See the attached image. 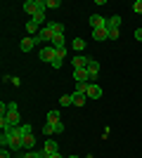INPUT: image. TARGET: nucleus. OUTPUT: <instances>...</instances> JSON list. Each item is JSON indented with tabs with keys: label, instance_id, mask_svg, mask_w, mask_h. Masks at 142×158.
I'll return each mask as SVG.
<instances>
[{
	"label": "nucleus",
	"instance_id": "nucleus-1",
	"mask_svg": "<svg viewBox=\"0 0 142 158\" xmlns=\"http://www.w3.org/2000/svg\"><path fill=\"white\" fill-rule=\"evenodd\" d=\"M24 12L36 17L38 12H45V2H43V0H26V2H24Z\"/></svg>",
	"mask_w": 142,
	"mask_h": 158
},
{
	"label": "nucleus",
	"instance_id": "nucleus-2",
	"mask_svg": "<svg viewBox=\"0 0 142 158\" xmlns=\"http://www.w3.org/2000/svg\"><path fill=\"white\" fill-rule=\"evenodd\" d=\"M54 54H57V50H54L52 45H45V47L41 50V54H38V57H41V61H47V64H52Z\"/></svg>",
	"mask_w": 142,
	"mask_h": 158
},
{
	"label": "nucleus",
	"instance_id": "nucleus-3",
	"mask_svg": "<svg viewBox=\"0 0 142 158\" xmlns=\"http://www.w3.org/2000/svg\"><path fill=\"white\" fill-rule=\"evenodd\" d=\"M88 76H90V83H95L97 80V76H100V61H95V59H90L88 61Z\"/></svg>",
	"mask_w": 142,
	"mask_h": 158
},
{
	"label": "nucleus",
	"instance_id": "nucleus-4",
	"mask_svg": "<svg viewBox=\"0 0 142 158\" xmlns=\"http://www.w3.org/2000/svg\"><path fill=\"white\" fill-rule=\"evenodd\" d=\"M74 80L76 83H90L88 69H74Z\"/></svg>",
	"mask_w": 142,
	"mask_h": 158
},
{
	"label": "nucleus",
	"instance_id": "nucleus-5",
	"mask_svg": "<svg viewBox=\"0 0 142 158\" xmlns=\"http://www.w3.org/2000/svg\"><path fill=\"white\" fill-rule=\"evenodd\" d=\"M54 151H59V149H57V142H54V139H45V142H43V153H45V156H52Z\"/></svg>",
	"mask_w": 142,
	"mask_h": 158
},
{
	"label": "nucleus",
	"instance_id": "nucleus-6",
	"mask_svg": "<svg viewBox=\"0 0 142 158\" xmlns=\"http://www.w3.org/2000/svg\"><path fill=\"white\" fill-rule=\"evenodd\" d=\"M90 26L93 28H104L107 26V19H104V17H100V14H90Z\"/></svg>",
	"mask_w": 142,
	"mask_h": 158
},
{
	"label": "nucleus",
	"instance_id": "nucleus-7",
	"mask_svg": "<svg viewBox=\"0 0 142 158\" xmlns=\"http://www.w3.org/2000/svg\"><path fill=\"white\" fill-rule=\"evenodd\" d=\"M85 94H88V99H100V97H102V87L97 85V83H90Z\"/></svg>",
	"mask_w": 142,
	"mask_h": 158
},
{
	"label": "nucleus",
	"instance_id": "nucleus-8",
	"mask_svg": "<svg viewBox=\"0 0 142 158\" xmlns=\"http://www.w3.org/2000/svg\"><path fill=\"white\" fill-rule=\"evenodd\" d=\"M71 99H74V106H85V102H88V94L85 92H71Z\"/></svg>",
	"mask_w": 142,
	"mask_h": 158
},
{
	"label": "nucleus",
	"instance_id": "nucleus-9",
	"mask_svg": "<svg viewBox=\"0 0 142 158\" xmlns=\"http://www.w3.org/2000/svg\"><path fill=\"white\" fill-rule=\"evenodd\" d=\"M88 61H90V57H85V54H76L71 64H74V69H85V66H88Z\"/></svg>",
	"mask_w": 142,
	"mask_h": 158
},
{
	"label": "nucleus",
	"instance_id": "nucleus-10",
	"mask_svg": "<svg viewBox=\"0 0 142 158\" xmlns=\"http://www.w3.org/2000/svg\"><path fill=\"white\" fill-rule=\"evenodd\" d=\"M93 38L97 40V43H102V40H107L109 38V28H93Z\"/></svg>",
	"mask_w": 142,
	"mask_h": 158
},
{
	"label": "nucleus",
	"instance_id": "nucleus-11",
	"mask_svg": "<svg viewBox=\"0 0 142 158\" xmlns=\"http://www.w3.org/2000/svg\"><path fill=\"white\" fill-rule=\"evenodd\" d=\"M36 146V137L33 135H28V137H21V149H26V151H33Z\"/></svg>",
	"mask_w": 142,
	"mask_h": 158
},
{
	"label": "nucleus",
	"instance_id": "nucleus-12",
	"mask_svg": "<svg viewBox=\"0 0 142 158\" xmlns=\"http://www.w3.org/2000/svg\"><path fill=\"white\" fill-rule=\"evenodd\" d=\"M21 52H31V50H33V47H36V43H33V38H31V35H28V38H24V40H21Z\"/></svg>",
	"mask_w": 142,
	"mask_h": 158
},
{
	"label": "nucleus",
	"instance_id": "nucleus-13",
	"mask_svg": "<svg viewBox=\"0 0 142 158\" xmlns=\"http://www.w3.org/2000/svg\"><path fill=\"white\" fill-rule=\"evenodd\" d=\"M118 26H121V17H118V14H111L107 19V28H118Z\"/></svg>",
	"mask_w": 142,
	"mask_h": 158
},
{
	"label": "nucleus",
	"instance_id": "nucleus-14",
	"mask_svg": "<svg viewBox=\"0 0 142 158\" xmlns=\"http://www.w3.org/2000/svg\"><path fill=\"white\" fill-rule=\"evenodd\" d=\"M52 47H64L67 43H64V33H54V38H52V43H50Z\"/></svg>",
	"mask_w": 142,
	"mask_h": 158
},
{
	"label": "nucleus",
	"instance_id": "nucleus-15",
	"mask_svg": "<svg viewBox=\"0 0 142 158\" xmlns=\"http://www.w3.org/2000/svg\"><path fill=\"white\" fill-rule=\"evenodd\" d=\"M71 47H74L78 54H83V50H85V40H83V38H76L74 43H71Z\"/></svg>",
	"mask_w": 142,
	"mask_h": 158
},
{
	"label": "nucleus",
	"instance_id": "nucleus-16",
	"mask_svg": "<svg viewBox=\"0 0 142 158\" xmlns=\"http://www.w3.org/2000/svg\"><path fill=\"white\" fill-rule=\"evenodd\" d=\"M41 35H43V40H47V43H52V38H54V33H52V28H50V26H43L41 28Z\"/></svg>",
	"mask_w": 142,
	"mask_h": 158
},
{
	"label": "nucleus",
	"instance_id": "nucleus-17",
	"mask_svg": "<svg viewBox=\"0 0 142 158\" xmlns=\"http://www.w3.org/2000/svg\"><path fill=\"white\" fill-rule=\"evenodd\" d=\"M45 123H50V125H54V123H59V111H47V120Z\"/></svg>",
	"mask_w": 142,
	"mask_h": 158
},
{
	"label": "nucleus",
	"instance_id": "nucleus-18",
	"mask_svg": "<svg viewBox=\"0 0 142 158\" xmlns=\"http://www.w3.org/2000/svg\"><path fill=\"white\" fill-rule=\"evenodd\" d=\"M19 135L21 137H28V135H33V127L28 125V123H21L19 125Z\"/></svg>",
	"mask_w": 142,
	"mask_h": 158
},
{
	"label": "nucleus",
	"instance_id": "nucleus-19",
	"mask_svg": "<svg viewBox=\"0 0 142 158\" xmlns=\"http://www.w3.org/2000/svg\"><path fill=\"white\" fill-rule=\"evenodd\" d=\"M41 28H43V26H38V24H36L33 19H28V24H26V31L31 33V35H36V33L41 31Z\"/></svg>",
	"mask_w": 142,
	"mask_h": 158
},
{
	"label": "nucleus",
	"instance_id": "nucleus-20",
	"mask_svg": "<svg viewBox=\"0 0 142 158\" xmlns=\"http://www.w3.org/2000/svg\"><path fill=\"white\" fill-rule=\"evenodd\" d=\"M47 26L52 28V33H64V24H59V21H50Z\"/></svg>",
	"mask_w": 142,
	"mask_h": 158
},
{
	"label": "nucleus",
	"instance_id": "nucleus-21",
	"mask_svg": "<svg viewBox=\"0 0 142 158\" xmlns=\"http://www.w3.org/2000/svg\"><path fill=\"white\" fill-rule=\"evenodd\" d=\"M45 7H47V10H59L62 2H59V0H45Z\"/></svg>",
	"mask_w": 142,
	"mask_h": 158
},
{
	"label": "nucleus",
	"instance_id": "nucleus-22",
	"mask_svg": "<svg viewBox=\"0 0 142 158\" xmlns=\"http://www.w3.org/2000/svg\"><path fill=\"white\" fill-rule=\"evenodd\" d=\"M59 104H62V106H74V99H71V94H62Z\"/></svg>",
	"mask_w": 142,
	"mask_h": 158
},
{
	"label": "nucleus",
	"instance_id": "nucleus-23",
	"mask_svg": "<svg viewBox=\"0 0 142 158\" xmlns=\"http://www.w3.org/2000/svg\"><path fill=\"white\" fill-rule=\"evenodd\" d=\"M62 61H64V57H59V54H54V59H52V69H62Z\"/></svg>",
	"mask_w": 142,
	"mask_h": 158
},
{
	"label": "nucleus",
	"instance_id": "nucleus-24",
	"mask_svg": "<svg viewBox=\"0 0 142 158\" xmlns=\"http://www.w3.org/2000/svg\"><path fill=\"white\" fill-rule=\"evenodd\" d=\"M31 19H33L36 24L41 26V24H45V12H38V14H36V17H31Z\"/></svg>",
	"mask_w": 142,
	"mask_h": 158
},
{
	"label": "nucleus",
	"instance_id": "nucleus-25",
	"mask_svg": "<svg viewBox=\"0 0 142 158\" xmlns=\"http://www.w3.org/2000/svg\"><path fill=\"white\" fill-rule=\"evenodd\" d=\"M43 135H47V137H50V135H54V125L45 123V125H43Z\"/></svg>",
	"mask_w": 142,
	"mask_h": 158
},
{
	"label": "nucleus",
	"instance_id": "nucleus-26",
	"mask_svg": "<svg viewBox=\"0 0 142 158\" xmlns=\"http://www.w3.org/2000/svg\"><path fill=\"white\" fill-rule=\"evenodd\" d=\"M118 28H109V40H118Z\"/></svg>",
	"mask_w": 142,
	"mask_h": 158
},
{
	"label": "nucleus",
	"instance_id": "nucleus-27",
	"mask_svg": "<svg viewBox=\"0 0 142 158\" xmlns=\"http://www.w3.org/2000/svg\"><path fill=\"white\" fill-rule=\"evenodd\" d=\"M133 12L142 14V0H135V2H133Z\"/></svg>",
	"mask_w": 142,
	"mask_h": 158
},
{
	"label": "nucleus",
	"instance_id": "nucleus-28",
	"mask_svg": "<svg viewBox=\"0 0 142 158\" xmlns=\"http://www.w3.org/2000/svg\"><path fill=\"white\" fill-rule=\"evenodd\" d=\"M88 85L90 83H76V90H78V92H88Z\"/></svg>",
	"mask_w": 142,
	"mask_h": 158
},
{
	"label": "nucleus",
	"instance_id": "nucleus-29",
	"mask_svg": "<svg viewBox=\"0 0 142 158\" xmlns=\"http://www.w3.org/2000/svg\"><path fill=\"white\" fill-rule=\"evenodd\" d=\"M62 132H64V123H54V135H62Z\"/></svg>",
	"mask_w": 142,
	"mask_h": 158
},
{
	"label": "nucleus",
	"instance_id": "nucleus-30",
	"mask_svg": "<svg viewBox=\"0 0 142 158\" xmlns=\"http://www.w3.org/2000/svg\"><path fill=\"white\" fill-rule=\"evenodd\" d=\"M31 38H33V43H36V45H41V43H45V40H43V35H41V31L36 33V35H31Z\"/></svg>",
	"mask_w": 142,
	"mask_h": 158
},
{
	"label": "nucleus",
	"instance_id": "nucleus-31",
	"mask_svg": "<svg viewBox=\"0 0 142 158\" xmlns=\"http://www.w3.org/2000/svg\"><path fill=\"white\" fill-rule=\"evenodd\" d=\"M0 158H12V151L10 149H0Z\"/></svg>",
	"mask_w": 142,
	"mask_h": 158
},
{
	"label": "nucleus",
	"instance_id": "nucleus-32",
	"mask_svg": "<svg viewBox=\"0 0 142 158\" xmlns=\"http://www.w3.org/2000/svg\"><path fill=\"white\" fill-rule=\"evenodd\" d=\"M135 40H137V43H142V28H135Z\"/></svg>",
	"mask_w": 142,
	"mask_h": 158
},
{
	"label": "nucleus",
	"instance_id": "nucleus-33",
	"mask_svg": "<svg viewBox=\"0 0 142 158\" xmlns=\"http://www.w3.org/2000/svg\"><path fill=\"white\" fill-rule=\"evenodd\" d=\"M47 158H62V153H59V151H54L52 156H47Z\"/></svg>",
	"mask_w": 142,
	"mask_h": 158
},
{
	"label": "nucleus",
	"instance_id": "nucleus-34",
	"mask_svg": "<svg viewBox=\"0 0 142 158\" xmlns=\"http://www.w3.org/2000/svg\"><path fill=\"white\" fill-rule=\"evenodd\" d=\"M67 158H81V156H67Z\"/></svg>",
	"mask_w": 142,
	"mask_h": 158
}]
</instances>
